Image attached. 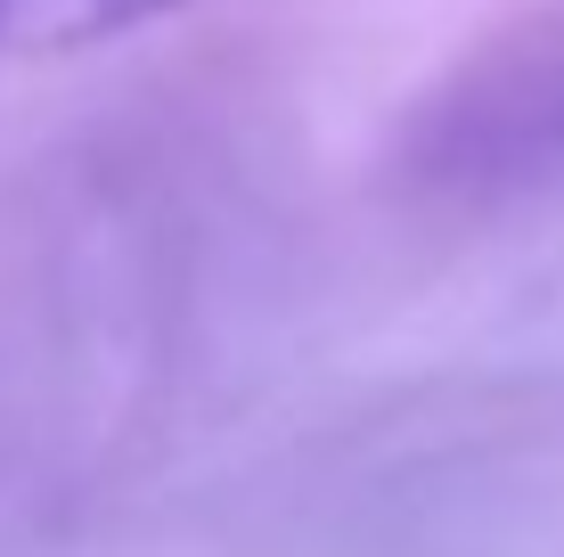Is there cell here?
<instances>
[{"label":"cell","mask_w":564,"mask_h":557,"mask_svg":"<svg viewBox=\"0 0 564 557\" xmlns=\"http://www.w3.org/2000/svg\"><path fill=\"white\" fill-rule=\"evenodd\" d=\"M197 9V0H0V66H33V57H74L107 50L140 25Z\"/></svg>","instance_id":"7a4b0ae2"},{"label":"cell","mask_w":564,"mask_h":557,"mask_svg":"<svg viewBox=\"0 0 564 557\" xmlns=\"http://www.w3.org/2000/svg\"><path fill=\"white\" fill-rule=\"evenodd\" d=\"M417 140L442 181H482V189L564 181V33L482 57L451 99H434Z\"/></svg>","instance_id":"6da1fadb"}]
</instances>
